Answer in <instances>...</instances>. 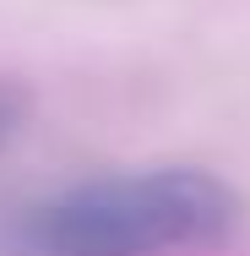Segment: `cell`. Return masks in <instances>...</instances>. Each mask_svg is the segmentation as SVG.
Instances as JSON below:
<instances>
[{
	"instance_id": "6da1fadb",
	"label": "cell",
	"mask_w": 250,
	"mask_h": 256,
	"mask_svg": "<svg viewBox=\"0 0 250 256\" xmlns=\"http://www.w3.org/2000/svg\"><path fill=\"white\" fill-rule=\"evenodd\" d=\"M245 196L201 164H152L76 180L11 218L16 256H163L223 246Z\"/></svg>"
},
{
	"instance_id": "7a4b0ae2",
	"label": "cell",
	"mask_w": 250,
	"mask_h": 256,
	"mask_svg": "<svg viewBox=\"0 0 250 256\" xmlns=\"http://www.w3.org/2000/svg\"><path fill=\"white\" fill-rule=\"evenodd\" d=\"M27 114H33V93H27L22 82H5V76H0V153L22 136Z\"/></svg>"
}]
</instances>
